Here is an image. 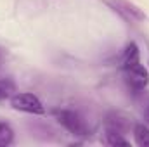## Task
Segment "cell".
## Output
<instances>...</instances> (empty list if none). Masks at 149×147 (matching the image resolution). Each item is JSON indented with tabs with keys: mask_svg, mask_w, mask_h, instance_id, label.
Returning <instances> with one entry per match:
<instances>
[{
	"mask_svg": "<svg viewBox=\"0 0 149 147\" xmlns=\"http://www.w3.org/2000/svg\"><path fill=\"white\" fill-rule=\"evenodd\" d=\"M56 119L59 121V125L63 128H66L70 133H73L76 137H87L88 135V126L85 123V119L73 109H56L54 111Z\"/></svg>",
	"mask_w": 149,
	"mask_h": 147,
	"instance_id": "6da1fadb",
	"label": "cell"
},
{
	"mask_svg": "<svg viewBox=\"0 0 149 147\" xmlns=\"http://www.w3.org/2000/svg\"><path fill=\"white\" fill-rule=\"evenodd\" d=\"M10 106H12V109L28 112V114H37V116L45 114L43 102L31 92H17L16 95L10 97Z\"/></svg>",
	"mask_w": 149,
	"mask_h": 147,
	"instance_id": "7a4b0ae2",
	"label": "cell"
},
{
	"mask_svg": "<svg viewBox=\"0 0 149 147\" xmlns=\"http://www.w3.org/2000/svg\"><path fill=\"white\" fill-rule=\"evenodd\" d=\"M104 2L128 23H141L146 19L144 10L130 0H104Z\"/></svg>",
	"mask_w": 149,
	"mask_h": 147,
	"instance_id": "3957f363",
	"label": "cell"
},
{
	"mask_svg": "<svg viewBox=\"0 0 149 147\" xmlns=\"http://www.w3.org/2000/svg\"><path fill=\"white\" fill-rule=\"evenodd\" d=\"M123 73H125V81H127V85H128L130 88L137 90V92H139V90H144L149 85V71L141 64V62H137V64H134V66L123 69Z\"/></svg>",
	"mask_w": 149,
	"mask_h": 147,
	"instance_id": "277c9868",
	"label": "cell"
},
{
	"mask_svg": "<svg viewBox=\"0 0 149 147\" xmlns=\"http://www.w3.org/2000/svg\"><path fill=\"white\" fill-rule=\"evenodd\" d=\"M104 128L108 130H114V132H120V133H127L130 128H134L130 118L120 111H113L106 116V121H104Z\"/></svg>",
	"mask_w": 149,
	"mask_h": 147,
	"instance_id": "5b68a950",
	"label": "cell"
},
{
	"mask_svg": "<svg viewBox=\"0 0 149 147\" xmlns=\"http://www.w3.org/2000/svg\"><path fill=\"white\" fill-rule=\"evenodd\" d=\"M141 62V52H139V47L135 42H130L125 50H123V55H121V69H127L134 64Z\"/></svg>",
	"mask_w": 149,
	"mask_h": 147,
	"instance_id": "8992f818",
	"label": "cell"
},
{
	"mask_svg": "<svg viewBox=\"0 0 149 147\" xmlns=\"http://www.w3.org/2000/svg\"><path fill=\"white\" fill-rule=\"evenodd\" d=\"M134 133V140L139 147H149V126L144 123H135L132 128Z\"/></svg>",
	"mask_w": 149,
	"mask_h": 147,
	"instance_id": "52a82bcc",
	"label": "cell"
},
{
	"mask_svg": "<svg viewBox=\"0 0 149 147\" xmlns=\"http://www.w3.org/2000/svg\"><path fill=\"white\" fill-rule=\"evenodd\" d=\"M104 139H106L108 146H130V142L125 139V133H120L114 130L104 128Z\"/></svg>",
	"mask_w": 149,
	"mask_h": 147,
	"instance_id": "ba28073f",
	"label": "cell"
},
{
	"mask_svg": "<svg viewBox=\"0 0 149 147\" xmlns=\"http://www.w3.org/2000/svg\"><path fill=\"white\" fill-rule=\"evenodd\" d=\"M14 142V130L7 121H0V147H7Z\"/></svg>",
	"mask_w": 149,
	"mask_h": 147,
	"instance_id": "9c48e42d",
	"label": "cell"
},
{
	"mask_svg": "<svg viewBox=\"0 0 149 147\" xmlns=\"http://www.w3.org/2000/svg\"><path fill=\"white\" fill-rule=\"evenodd\" d=\"M10 90H12V83L0 81V101H3L5 97H9V92Z\"/></svg>",
	"mask_w": 149,
	"mask_h": 147,
	"instance_id": "30bf717a",
	"label": "cell"
}]
</instances>
